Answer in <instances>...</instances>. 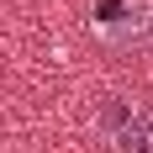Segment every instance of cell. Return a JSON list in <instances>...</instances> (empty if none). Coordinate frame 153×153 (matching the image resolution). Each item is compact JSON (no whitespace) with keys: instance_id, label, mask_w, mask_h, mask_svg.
<instances>
[{"instance_id":"7a4b0ae2","label":"cell","mask_w":153,"mask_h":153,"mask_svg":"<svg viewBox=\"0 0 153 153\" xmlns=\"http://www.w3.org/2000/svg\"><path fill=\"white\" fill-rule=\"evenodd\" d=\"M100 127H106L111 153H153V106L143 100H106L100 106Z\"/></svg>"},{"instance_id":"6da1fadb","label":"cell","mask_w":153,"mask_h":153,"mask_svg":"<svg viewBox=\"0 0 153 153\" xmlns=\"http://www.w3.org/2000/svg\"><path fill=\"white\" fill-rule=\"evenodd\" d=\"M85 32L106 53L132 58V53L153 48V0H90Z\"/></svg>"}]
</instances>
